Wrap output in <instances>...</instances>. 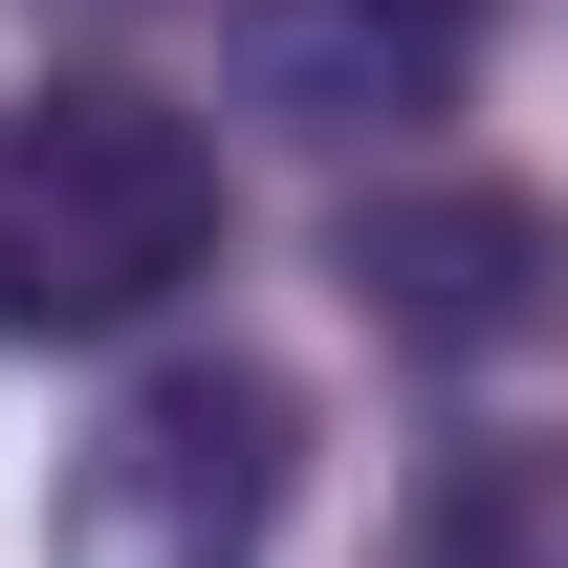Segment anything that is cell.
<instances>
[{
  "instance_id": "cell-2",
  "label": "cell",
  "mask_w": 568,
  "mask_h": 568,
  "mask_svg": "<svg viewBox=\"0 0 568 568\" xmlns=\"http://www.w3.org/2000/svg\"><path fill=\"white\" fill-rule=\"evenodd\" d=\"M306 503V394L263 351H153L44 481V568H263Z\"/></svg>"
},
{
  "instance_id": "cell-4",
  "label": "cell",
  "mask_w": 568,
  "mask_h": 568,
  "mask_svg": "<svg viewBox=\"0 0 568 568\" xmlns=\"http://www.w3.org/2000/svg\"><path fill=\"white\" fill-rule=\"evenodd\" d=\"M219 88L284 153H416L481 88V0H241L219 22Z\"/></svg>"
},
{
  "instance_id": "cell-1",
  "label": "cell",
  "mask_w": 568,
  "mask_h": 568,
  "mask_svg": "<svg viewBox=\"0 0 568 568\" xmlns=\"http://www.w3.org/2000/svg\"><path fill=\"white\" fill-rule=\"evenodd\" d=\"M219 284V132L132 67L0 88V351H110Z\"/></svg>"
},
{
  "instance_id": "cell-5",
  "label": "cell",
  "mask_w": 568,
  "mask_h": 568,
  "mask_svg": "<svg viewBox=\"0 0 568 568\" xmlns=\"http://www.w3.org/2000/svg\"><path fill=\"white\" fill-rule=\"evenodd\" d=\"M372 568H568V437H459Z\"/></svg>"
},
{
  "instance_id": "cell-3",
  "label": "cell",
  "mask_w": 568,
  "mask_h": 568,
  "mask_svg": "<svg viewBox=\"0 0 568 568\" xmlns=\"http://www.w3.org/2000/svg\"><path fill=\"white\" fill-rule=\"evenodd\" d=\"M328 284L394 372H547L568 351V197L525 175H394L328 219Z\"/></svg>"
},
{
  "instance_id": "cell-6",
  "label": "cell",
  "mask_w": 568,
  "mask_h": 568,
  "mask_svg": "<svg viewBox=\"0 0 568 568\" xmlns=\"http://www.w3.org/2000/svg\"><path fill=\"white\" fill-rule=\"evenodd\" d=\"M22 22H175V0H22Z\"/></svg>"
}]
</instances>
